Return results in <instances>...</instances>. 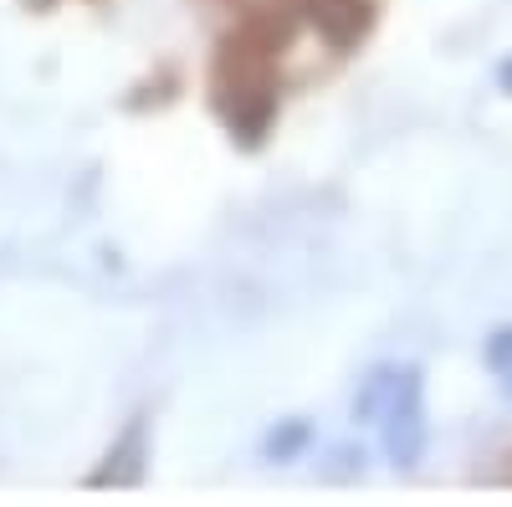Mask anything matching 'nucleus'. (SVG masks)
<instances>
[{"instance_id":"obj_7","label":"nucleus","mask_w":512,"mask_h":507,"mask_svg":"<svg viewBox=\"0 0 512 507\" xmlns=\"http://www.w3.org/2000/svg\"><path fill=\"white\" fill-rule=\"evenodd\" d=\"M497 82H502V93H512V57L497 67Z\"/></svg>"},{"instance_id":"obj_6","label":"nucleus","mask_w":512,"mask_h":507,"mask_svg":"<svg viewBox=\"0 0 512 507\" xmlns=\"http://www.w3.org/2000/svg\"><path fill=\"white\" fill-rule=\"evenodd\" d=\"M482 359H487V369H492V374L502 379V385L512 390V328H497V333L487 338Z\"/></svg>"},{"instance_id":"obj_4","label":"nucleus","mask_w":512,"mask_h":507,"mask_svg":"<svg viewBox=\"0 0 512 507\" xmlns=\"http://www.w3.org/2000/svg\"><path fill=\"white\" fill-rule=\"evenodd\" d=\"M308 441H313L308 420H282V426L267 436V456H272V461H292V456L308 451Z\"/></svg>"},{"instance_id":"obj_5","label":"nucleus","mask_w":512,"mask_h":507,"mask_svg":"<svg viewBox=\"0 0 512 507\" xmlns=\"http://www.w3.org/2000/svg\"><path fill=\"white\" fill-rule=\"evenodd\" d=\"M139 456H144V426H128L123 446H118V467H108L98 482H139Z\"/></svg>"},{"instance_id":"obj_3","label":"nucleus","mask_w":512,"mask_h":507,"mask_svg":"<svg viewBox=\"0 0 512 507\" xmlns=\"http://www.w3.org/2000/svg\"><path fill=\"white\" fill-rule=\"evenodd\" d=\"M395 390H400V374H395V369H374V374L364 379L359 400H354V420H374L379 410H390Z\"/></svg>"},{"instance_id":"obj_1","label":"nucleus","mask_w":512,"mask_h":507,"mask_svg":"<svg viewBox=\"0 0 512 507\" xmlns=\"http://www.w3.org/2000/svg\"><path fill=\"white\" fill-rule=\"evenodd\" d=\"M425 390H420V369L400 374V390L384 410V451H390L395 467H415L425 456Z\"/></svg>"},{"instance_id":"obj_2","label":"nucleus","mask_w":512,"mask_h":507,"mask_svg":"<svg viewBox=\"0 0 512 507\" xmlns=\"http://www.w3.org/2000/svg\"><path fill=\"white\" fill-rule=\"evenodd\" d=\"M308 16H313V26L333 41V47H349V41H359L364 26H369L364 0H308Z\"/></svg>"}]
</instances>
